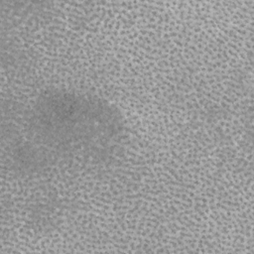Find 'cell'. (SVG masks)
Instances as JSON below:
<instances>
[{"instance_id":"cell-1","label":"cell","mask_w":254,"mask_h":254,"mask_svg":"<svg viewBox=\"0 0 254 254\" xmlns=\"http://www.w3.org/2000/svg\"><path fill=\"white\" fill-rule=\"evenodd\" d=\"M7 135L13 166L37 173L61 164L105 162L121 150L127 133L120 110L104 98L50 88L24 104Z\"/></svg>"}]
</instances>
